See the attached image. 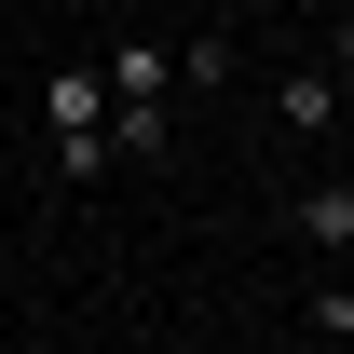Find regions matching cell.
Wrapping results in <instances>:
<instances>
[{
	"label": "cell",
	"mask_w": 354,
	"mask_h": 354,
	"mask_svg": "<svg viewBox=\"0 0 354 354\" xmlns=\"http://www.w3.org/2000/svg\"><path fill=\"white\" fill-rule=\"evenodd\" d=\"M109 14H123V28H136V14H150V0H109Z\"/></svg>",
	"instance_id": "5b68a950"
},
{
	"label": "cell",
	"mask_w": 354,
	"mask_h": 354,
	"mask_svg": "<svg viewBox=\"0 0 354 354\" xmlns=\"http://www.w3.org/2000/svg\"><path fill=\"white\" fill-rule=\"evenodd\" d=\"M286 232L300 245H354V177H313L300 205H286Z\"/></svg>",
	"instance_id": "3957f363"
},
{
	"label": "cell",
	"mask_w": 354,
	"mask_h": 354,
	"mask_svg": "<svg viewBox=\"0 0 354 354\" xmlns=\"http://www.w3.org/2000/svg\"><path fill=\"white\" fill-rule=\"evenodd\" d=\"M272 109H286L300 136H327V123H341V82H327V68H286V82H272Z\"/></svg>",
	"instance_id": "277c9868"
},
{
	"label": "cell",
	"mask_w": 354,
	"mask_h": 354,
	"mask_svg": "<svg viewBox=\"0 0 354 354\" xmlns=\"http://www.w3.org/2000/svg\"><path fill=\"white\" fill-rule=\"evenodd\" d=\"M41 123L55 136H95L109 123V82H95V68H41Z\"/></svg>",
	"instance_id": "7a4b0ae2"
},
{
	"label": "cell",
	"mask_w": 354,
	"mask_h": 354,
	"mask_svg": "<svg viewBox=\"0 0 354 354\" xmlns=\"http://www.w3.org/2000/svg\"><path fill=\"white\" fill-rule=\"evenodd\" d=\"M341 68H354V14H341Z\"/></svg>",
	"instance_id": "8992f818"
},
{
	"label": "cell",
	"mask_w": 354,
	"mask_h": 354,
	"mask_svg": "<svg viewBox=\"0 0 354 354\" xmlns=\"http://www.w3.org/2000/svg\"><path fill=\"white\" fill-rule=\"evenodd\" d=\"M95 82H109V109H150V123H177V55L150 41V28H123V41L95 55Z\"/></svg>",
	"instance_id": "6da1fadb"
},
{
	"label": "cell",
	"mask_w": 354,
	"mask_h": 354,
	"mask_svg": "<svg viewBox=\"0 0 354 354\" xmlns=\"http://www.w3.org/2000/svg\"><path fill=\"white\" fill-rule=\"evenodd\" d=\"M341 136H354V82H341Z\"/></svg>",
	"instance_id": "52a82bcc"
}]
</instances>
